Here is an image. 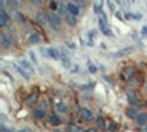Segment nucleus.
Wrapping results in <instances>:
<instances>
[{"instance_id":"f3484780","label":"nucleus","mask_w":147,"mask_h":132,"mask_svg":"<svg viewBox=\"0 0 147 132\" xmlns=\"http://www.w3.org/2000/svg\"><path fill=\"white\" fill-rule=\"evenodd\" d=\"M21 6H24V0H7V7L12 12L18 11V7H21Z\"/></svg>"},{"instance_id":"6e6552de","label":"nucleus","mask_w":147,"mask_h":132,"mask_svg":"<svg viewBox=\"0 0 147 132\" xmlns=\"http://www.w3.org/2000/svg\"><path fill=\"white\" fill-rule=\"evenodd\" d=\"M36 24H37L38 26H46V25L49 24V13L43 12V11L37 12V13H36Z\"/></svg>"},{"instance_id":"6ab92c4d","label":"nucleus","mask_w":147,"mask_h":132,"mask_svg":"<svg viewBox=\"0 0 147 132\" xmlns=\"http://www.w3.org/2000/svg\"><path fill=\"white\" fill-rule=\"evenodd\" d=\"M49 123H50V125L51 126H60V125H62V119H60V116H59V114H50V116H49Z\"/></svg>"},{"instance_id":"aec40b11","label":"nucleus","mask_w":147,"mask_h":132,"mask_svg":"<svg viewBox=\"0 0 147 132\" xmlns=\"http://www.w3.org/2000/svg\"><path fill=\"white\" fill-rule=\"evenodd\" d=\"M135 122H137V125H138V126H144V125H147V112H141V113H138V116H137Z\"/></svg>"},{"instance_id":"c85d7f7f","label":"nucleus","mask_w":147,"mask_h":132,"mask_svg":"<svg viewBox=\"0 0 147 132\" xmlns=\"http://www.w3.org/2000/svg\"><path fill=\"white\" fill-rule=\"evenodd\" d=\"M93 12L100 16V15L103 13V11H102V3H94V5H93Z\"/></svg>"},{"instance_id":"09e8293b","label":"nucleus","mask_w":147,"mask_h":132,"mask_svg":"<svg viewBox=\"0 0 147 132\" xmlns=\"http://www.w3.org/2000/svg\"><path fill=\"white\" fill-rule=\"evenodd\" d=\"M144 106H146V107H147V101H146V103H144Z\"/></svg>"},{"instance_id":"f257e3e1","label":"nucleus","mask_w":147,"mask_h":132,"mask_svg":"<svg viewBox=\"0 0 147 132\" xmlns=\"http://www.w3.org/2000/svg\"><path fill=\"white\" fill-rule=\"evenodd\" d=\"M49 25L51 26L53 31H60V26H62V16L56 12H49Z\"/></svg>"},{"instance_id":"4468645a","label":"nucleus","mask_w":147,"mask_h":132,"mask_svg":"<svg viewBox=\"0 0 147 132\" xmlns=\"http://www.w3.org/2000/svg\"><path fill=\"white\" fill-rule=\"evenodd\" d=\"M9 19H11V16H9V13L6 12V9H0V26L2 28H5V26L9 24Z\"/></svg>"},{"instance_id":"f704fd0d","label":"nucleus","mask_w":147,"mask_h":132,"mask_svg":"<svg viewBox=\"0 0 147 132\" xmlns=\"http://www.w3.org/2000/svg\"><path fill=\"white\" fill-rule=\"evenodd\" d=\"M115 5H116V3L113 2V0H107V7L110 9L112 12H116V11H115Z\"/></svg>"},{"instance_id":"de8ad7c7","label":"nucleus","mask_w":147,"mask_h":132,"mask_svg":"<svg viewBox=\"0 0 147 132\" xmlns=\"http://www.w3.org/2000/svg\"><path fill=\"white\" fill-rule=\"evenodd\" d=\"M53 132H65V131H60V129H55ZM66 132H68V131H66Z\"/></svg>"},{"instance_id":"dca6fc26","label":"nucleus","mask_w":147,"mask_h":132,"mask_svg":"<svg viewBox=\"0 0 147 132\" xmlns=\"http://www.w3.org/2000/svg\"><path fill=\"white\" fill-rule=\"evenodd\" d=\"M46 116H47V112L46 110H43V109H40V107H36L32 110V118L34 119H37V120H43V119H46Z\"/></svg>"},{"instance_id":"5701e85b","label":"nucleus","mask_w":147,"mask_h":132,"mask_svg":"<svg viewBox=\"0 0 147 132\" xmlns=\"http://www.w3.org/2000/svg\"><path fill=\"white\" fill-rule=\"evenodd\" d=\"M125 114H127V118H129V119H137V116H138V112H137V109L135 107H132V106H129V107L125 110Z\"/></svg>"},{"instance_id":"20e7f679","label":"nucleus","mask_w":147,"mask_h":132,"mask_svg":"<svg viewBox=\"0 0 147 132\" xmlns=\"http://www.w3.org/2000/svg\"><path fill=\"white\" fill-rule=\"evenodd\" d=\"M41 40H43L41 35L38 32H36V30H30L27 32V41H28V44H31V46H37V44L41 43Z\"/></svg>"},{"instance_id":"58836bf2","label":"nucleus","mask_w":147,"mask_h":132,"mask_svg":"<svg viewBox=\"0 0 147 132\" xmlns=\"http://www.w3.org/2000/svg\"><path fill=\"white\" fill-rule=\"evenodd\" d=\"M88 70H90L91 74H96L97 72V68L94 66V65H91V63H88Z\"/></svg>"},{"instance_id":"4c0bfd02","label":"nucleus","mask_w":147,"mask_h":132,"mask_svg":"<svg viewBox=\"0 0 147 132\" xmlns=\"http://www.w3.org/2000/svg\"><path fill=\"white\" fill-rule=\"evenodd\" d=\"M115 18H116V19H119V21H124V19H125V18H124V15L121 13L119 11H116V12H115Z\"/></svg>"},{"instance_id":"c756f323","label":"nucleus","mask_w":147,"mask_h":132,"mask_svg":"<svg viewBox=\"0 0 147 132\" xmlns=\"http://www.w3.org/2000/svg\"><path fill=\"white\" fill-rule=\"evenodd\" d=\"M81 91H88V90H93L94 88V82H91V84H82V85H80L78 87Z\"/></svg>"},{"instance_id":"9d476101","label":"nucleus","mask_w":147,"mask_h":132,"mask_svg":"<svg viewBox=\"0 0 147 132\" xmlns=\"http://www.w3.org/2000/svg\"><path fill=\"white\" fill-rule=\"evenodd\" d=\"M66 9H68V13H71V15H74V16H76V18L81 15V7L76 5V3L71 2V0L66 3Z\"/></svg>"},{"instance_id":"a19ab883","label":"nucleus","mask_w":147,"mask_h":132,"mask_svg":"<svg viewBox=\"0 0 147 132\" xmlns=\"http://www.w3.org/2000/svg\"><path fill=\"white\" fill-rule=\"evenodd\" d=\"M124 6H132L134 5V0H124Z\"/></svg>"},{"instance_id":"c9c22d12","label":"nucleus","mask_w":147,"mask_h":132,"mask_svg":"<svg viewBox=\"0 0 147 132\" xmlns=\"http://www.w3.org/2000/svg\"><path fill=\"white\" fill-rule=\"evenodd\" d=\"M30 59H31V62H32V63H38V59H37V56L36 55H34V53L32 51H30Z\"/></svg>"},{"instance_id":"ea45409f","label":"nucleus","mask_w":147,"mask_h":132,"mask_svg":"<svg viewBox=\"0 0 147 132\" xmlns=\"http://www.w3.org/2000/svg\"><path fill=\"white\" fill-rule=\"evenodd\" d=\"M118 129V125H116V123H112V125L109 126V132H115Z\"/></svg>"},{"instance_id":"37998d69","label":"nucleus","mask_w":147,"mask_h":132,"mask_svg":"<svg viewBox=\"0 0 147 132\" xmlns=\"http://www.w3.org/2000/svg\"><path fill=\"white\" fill-rule=\"evenodd\" d=\"M66 47H68V49L75 50V44H74V43H66Z\"/></svg>"},{"instance_id":"7ed1b4c3","label":"nucleus","mask_w":147,"mask_h":132,"mask_svg":"<svg viewBox=\"0 0 147 132\" xmlns=\"http://www.w3.org/2000/svg\"><path fill=\"white\" fill-rule=\"evenodd\" d=\"M38 97H40V93H38L37 90L31 91V93L27 95V99L24 100L25 106H28V107H36V104H37V101H38Z\"/></svg>"},{"instance_id":"473e14b6","label":"nucleus","mask_w":147,"mask_h":132,"mask_svg":"<svg viewBox=\"0 0 147 132\" xmlns=\"http://www.w3.org/2000/svg\"><path fill=\"white\" fill-rule=\"evenodd\" d=\"M71 2H74V3H76V5H78L80 7H85V6H87L88 5V0H71Z\"/></svg>"},{"instance_id":"412c9836","label":"nucleus","mask_w":147,"mask_h":132,"mask_svg":"<svg viewBox=\"0 0 147 132\" xmlns=\"http://www.w3.org/2000/svg\"><path fill=\"white\" fill-rule=\"evenodd\" d=\"M63 19H65V22H66V25L68 26H71V28H74V26H76V16H74V15H71V13H68L66 16H63Z\"/></svg>"},{"instance_id":"4be33fe9","label":"nucleus","mask_w":147,"mask_h":132,"mask_svg":"<svg viewBox=\"0 0 147 132\" xmlns=\"http://www.w3.org/2000/svg\"><path fill=\"white\" fill-rule=\"evenodd\" d=\"M19 65L24 68V69H27L28 72L32 75V74H36V69L32 68V65H31V62H28V60H25V59H22V60H19Z\"/></svg>"},{"instance_id":"c03bdc74","label":"nucleus","mask_w":147,"mask_h":132,"mask_svg":"<svg viewBox=\"0 0 147 132\" xmlns=\"http://www.w3.org/2000/svg\"><path fill=\"white\" fill-rule=\"evenodd\" d=\"M141 34H143V35H147V26H143V28H141Z\"/></svg>"},{"instance_id":"393cba45","label":"nucleus","mask_w":147,"mask_h":132,"mask_svg":"<svg viewBox=\"0 0 147 132\" xmlns=\"http://www.w3.org/2000/svg\"><path fill=\"white\" fill-rule=\"evenodd\" d=\"M132 50H134L132 47H125V49H122V50L116 51V53H115V57H124V56H127V55H131Z\"/></svg>"},{"instance_id":"2eb2a0df","label":"nucleus","mask_w":147,"mask_h":132,"mask_svg":"<svg viewBox=\"0 0 147 132\" xmlns=\"http://www.w3.org/2000/svg\"><path fill=\"white\" fill-rule=\"evenodd\" d=\"M96 126L100 129V131H109V120L105 119V118H97L96 119Z\"/></svg>"},{"instance_id":"e433bc0d","label":"nucleus","mask_w":147,"mask_h":132,"mask_svg":"<svg viewBox=\"0 0 147 132\" xmlns=\"http://www.w3.org/2000/svg\"><path fill=\"white\" fill-rule=\"evenodd\" d=\"M30 3L32 6H36V7H40L41 6V0H30Z\"/></svg>"},{"instance_id":"a878e982","label":"nucleus","mask_w":147,"mask_h":132,"mask_svg":"<svg viewBox=\"0 0 147 132\" xmlns=\"http://www.w3.org/2000/svg\"><path fill=\"white\" fill-rule=\"evenodd\" d=\"M59 5H60V2H57V0H49V11H51V12H57Z\"/></svg>"},{"instance_id":"b1692460","label":"nucleus","mask_w":147,"mask_h":132,"mask_svg":"<svg viewBox=\"0 0 147 132\" xmlns=\"http://www.w3.org/2000/svg\"><path fill=\"white\" fill-rule=\"evenodd\" d=\"M15 19L16 21H18V22H21V24H27V15H25V13H22V12H19V11H15Z\"/></svg>"},{"instance_id":"7c9ffc66","label":"nucleus","mask_w":147,"mask_h":132,"mask_svg":"<svg viewBox=\"0 0 147 132\" xmlns=\"http://www.w3.org/2000/svg\"><path fill=\"white\" fill-rule=\"evenodd\" d=\"M129 106H132V107H135V109L138 110V109H141V106H143V103H141L140 100L137 99V100H132V101H129Z\"/></svg>"},{"instance_id":"ddd939ff","label":"nucleus","mask_w":147,"mask_h":132,"mask_svg":"<svg viewBox=\"0 0 147 132\" xmlns=\"http://www.w3.org/2000/svg\"><path fill=\"white\" fill-rule=\"evenodd\" d=\"M135 74H137V69H135L134 66H127V68L122 70V74H121V75H122V79H127V81H128V79L132 78Z\"/></svg>"},{"instance_id":"bb28decb","label":"nucleus","mask_w":147,"mask_h":132,"mask_svg":"<svg viewBox=\"0 0 147 132\" xmlns=\"http://www.w3.org/2000/svg\"><path fill=\"white\" fill-rule=\"evenodd\" d=\"M127 97H128V101H132V100H137V91L135 90H129L127 91Z\"/></svg>"},{"instance_id":"a211bd4d","label":"nucleus","mask_w":147,"mask_h":132,"mask_svg":"<svg viewBox=\"0 0 147 132\" xmlns=\"http://www.w3.org/2000/svg\"><path fill=\"white\" fill-rule=\"evenodd\" d=\"M124 16L128 21H141L143 19V15L141 13H135V12H125Z\"/></svg>"},{"instance_id":"39448f33","label":"nucleus","mask_w":147,"mask_h":132,"mask_svg":"<svg viewBox=\"0 0 147 132\" xmlns=\"http://www.w3.org/2000/svg\"><path fill=\"white\" fill-rule=\"evenodd\" d=\"M80 116H81V119H82L84 122H88V123H91V122L96 120V119H94L93 112H91L90 109H87V107H81V109H80Z\"/></svg>"},{"instance_id":"0eeeda50","label":"nucleus","mask_w":147,"mask_h":132,"mask_svg":"<svg viewBox=\"0 0 147 132\" xmlns=\"http://www.w3.org/2000/svg\"><path fill=\"white\" fill-rule=\"evenodd\" d=\"M43 51H44L46 56H49L50 59H53V60H60V56H62V50L55 49V47H47L46 50H43Z\"/></svg>"},{"instance_id":"cd10ccee","label":"nucleus","mask_w":147,"mask_h":132,"mask_svg":"<svg viewBox=\"0 0 147 132\" xmlns=\"http://www.w3.org/2000/svg\"><path fill=\"white\" fill-rule=\"evenodd\" d=\"M68 132H85V129L81 128V126H76V125H69Z\"/></svg>"},{"instance_id":"f03ea898","label":"nucleus","mask_w":147,"mask_h":132,"mask_svg":"<svg viewBox=\"0 0 147 132\" xmlns=\"http://www.w3.org/2000/svg\"><path fill=\"white\" fill-rule=\"evenodd\" d=\"M12 44H13V38L11 37V34H6L5 31L0 32V46H2V49L7 50L12 47Z\"/></svg>"},{"instance_id":"49530a36","label":"nucleus","mask_w":147,"mask_h":132,"mask_svg":"<svg viewBox=\"0 0 147 132\" xmlns=\"http://www.w3.org/2000/svg\"><path fill=\"white\" fill-rule=\"evenodd\" d=\"M18 132H31V131H28V129H21V131H18Z\"/></svg>"},{"instance_id":"79ce46f5","label":"nucleus","mask_w":147,"mask_h":132,"mask_svg":"<svg viewBox=\"0 0 147 132\" xmlns=\"http://www.w3.org/2000/svg\"><path fill=\"white\" fill-rule=\"evenodd\" d=\"M100 129L96 126V128H94V126H91V128H88V129H85V132H99Z\"/></svg>"},{"instance_id":"2f4dec72","label":"nucleus","mask_w":147,"mask_h":132,"mask_svg":"<svg viewBox=\"0 0 147 132\" xmlns=\"http://www.w3.org/2000/svg\"><path fill=\"white\" fill-rule=\"evenodd\" d=\"M37 107H40V109H43V110H49V103H47V100H41L40 103H38V106Z\"/></svg>"},{"instance_id":"72a5a7b5","label":"nucleus","mask_w":147,"mask_h":132,"mask_svg":"<svg viewBox=\"0 0 147 132\" xmlns=\"http://www.w3.org/2000/svg\"><path fill=\"white\" fill-rule=\"evenodd\" d=\"M69 70H71L72 74H76V72H80V66L76 65V63H72L71 68H69Z\"/></svg>"},{"instance_id":"f8f14e48","label":"nucleus","mask_w":147,"mask_h":132,"mask_svg":"<svg viewBox=\"0 0 147 132\" xmlns=\"http://www.w3.org/2000/svg\"><path fill=\"white\" fill-rule=\"evenodd\" d=\"M99 26H100V31L105 34V35H107V37H112V35H113V34H112V31L109 30L107 22L103 19V18H100V16H99Z\"/></svg>"},{"instance_id":"9b49d317","label":"nucleus","mask_w":147,"mask_h":132,"mask_svg":"<svg viewBox=\"0 0 147 132\" xmlns=\"http://www.w3.org/2000/svg\"><path fill=\"white\" fill-rule=\"evenodd\" d=\"M12 66L15 68V70H16V72H18L24 79H27V81H30V79H31V74L28 72V70L27 69H24L19 63H12Z\"/></svg>"},{"instance_id":"1a4fd4ad","label":"nucleus","mask_w":147,"mask_h":132,"mask_svg":"<svg viewBox=\"0 0 147 132\" xmlns=\"http://www.w3.org/2000/svg\"><path fill=\"white\" fill-rule=\"evenodd\" d=\"M55 110L57 112V114H65L68 113V104L62 99H55Z\"/></svg>"},{"instance_id":"a18cd8bd","label":"nucleus","mask_w":147,"mask_h":132,"mask_svg":"<svg viewBox=\"0 0 147 132\" xmlns=\"http://www.w3.org/2000/svg\"><path fill=\"white\" fill-rule=\"evenodd\" d=\"M113 2H115L116 5H122V3H124V0H113Z\"/></svg>"},{"instance_id":"423d86ee","label":"nucleus","mask_w":147,"mask_h":132,"mask_svg":"<svg viewBox=\"0 0 147 132\" xmlns=\"http://www.w3.org/2000/svg\"><path fill=\"white\" fill-rule=\"evenodd\" d=\"M141 84H143V76H140V74H138V72H137L132 78L128 79V85H129V88H132V90L140 88Z\"/></svg>"}]
</instances>
